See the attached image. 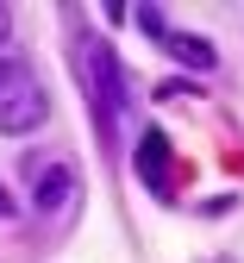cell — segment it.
Wrapping results in <instances>:
<instances>
[{
    "label": "cell",
    "instance_id": "5b68a950",
    "mask_svg": "<svg viewBox=\"0 0 244 263\" xmlns=\"http://www.w3.org/2000/svg\"><path fill=\"white\" fill-rule=\"evenodd\" d=\"M138 176H144L151 188H169V144H163V132H144V144H138Z\"/></svg>",
    "mask_w": 244,
    "mask_h": 263
},
{
    "label": "cell",
    "instance_id": "3957f363",
    "mask_svg": "<svg viewBox=\"0 0 244 263\" xmlns=\"http://www.w3.org/2000/svg\"><path fill=\"white\" fill-rule=\"evenodd\" d=\"M25 176H31V207H38V213H63L69 201H76V170H69V163H44V157H31Z\"/></svg>",
    "mask_w": 244,
    "mask_h": 263
},
{
    "label": "cell",
    "instance_id": "ba28073f",
    "mask_svg": "<svg viewBox=\"0 0 244 263\" xmlns=\"http://www.w3.org/2000/svg\"><path fill=\"white\" fill-rule=\"evenodd\" d=\"M0 219H13V194L7 188H0Z\"/></svg>",
    "mask_w": 244,
    "mask_h": 263
},
{
    "label": "cell",
    "instance_id": "6da1fadb",
    "mask_svg": "<svg viewBox=\"0 0 244 263\" xmlns=\"http://www.w3.org/2000/svg\"><path fill=\"white\" fill-rule=\"evenodd\" d=\"M44 113H50V94L31 76V63L0 57V132H7V138H25V132L44 125Z\"/></svg>",
    "mask_w": 244,
    "mask_h": 263
},
{
    "label": "cell",
    "instance_id": "7a4b0ae2",
    "mask_svg": "<svg viewBox=\"0 0 244 263\" xmlns=\"http://www.w3.org/2000/svg\"><path fill=\"white\" fill-rule=\"evenodd\" d=\"M76 63H82V82H88V101L100 107V125H113L119 107H125V82H119V63L100 38H82L76 44Z\"/></svg>",
    "mask_w": 244,
    "mask_h": 263
},
{
    "label": "cell",
    "instance_id": "52a82bcc",
    "mask_svg": "<svg viewBox=\"0 0 244 263\" xmlns=\"http://www.w3.org/2000/svg\"><path fill=\"white\" fill-rule=\"evenodd\" d=\"M7 38H13V13L0 7V44H7Z\"/></svg>",
    "mask_w": 244,
    "mask_h": 263
},
{
    "label": "cell",
    "instance_id": "277c9868",
    "mask_svg": "<svg viewBox=\"0 0 244 263\" xmlns=\"http://www.w3.org/2000/svg\"><path fill=\"white\" fill-rule=\"evenodd\" d=\"M157 44H163L169 57H176V63H188V69H200V76L213 69V63H219V50L207 44V38H194V31H163Z\"/></svg>",
    "mask_w": 244,
    "mask_h": 263
},
{
    "label": "cell",
    "instance_id": "8992f818",
    "mask_svg": "<svg viewBox=\"0 0 244 263\" xmlns=\"http://www.w3.org/2000/svg\"><path fill=\"white\" fill-rule=\"evenodd\" d=\"M132 19H138V31H151V38H163V31H169V19H163V7H138Z\"/></svg>",
    "mask_w": 244,
    "mask_h": 263
}]
</instances>
